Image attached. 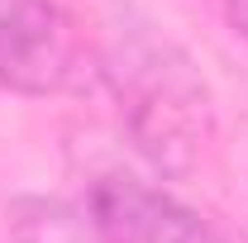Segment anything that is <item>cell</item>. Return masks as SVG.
Here are the masks:
<instances>
[{
  "label": "cell",
  "mask_w": 248,
  "mask_h": 243,
  "mask_svg": "<svg viewBox=\"0 0 248 243\" xmlns=\"http://www.w3.org/2000/svg\"><path fill=\"white\" fill-rule=\"evenodd\" d=\"M95 76L115 95L129 143L162 177H186L215 143V95L177 38L120 10L100 24Z\"/></svg>",
  "instance_id": "obj_1"
},
{
  "label": "cell",
  "mask_w": 248,
  "mask_h": 243,
  "mask_svg": "<svg viewBox=\"0 0 248 243\" xmlns=\"http://www.w3.org/2000/svg\"><path fill=\"white\" fill-rule=\"evenodd\" d=\"M91 81L95 53L58 0H0V91L67 95Z\"/></svg>",
  "instance_id": "obj_2"
},
{
  "label": "cell",
  "mask_w": 248,
  "mask_h": 243,
  "mask_svg": "<svg viewBox=\"0 0 248 243\" xmlns=\"http://www.w3.org/2000/svg\"><path fill=\"white\" fill-rule=\"evenodd\" d=\"M86 210L105 243H229L205 214L182 205L162 186L124 172L95 177L86 191Z\"/></svg>",
  "instance_id": "obj_3"
},
{
  "label": "cell",
  "mask_w": 248,
  "mask_h": 243,
  "mask_svg": "<svg viewBox=\"0 0 248 243\" xmlns=\"http://www.w3.org/2000/svg\"><path fill=\"white\" fill-rule=\"evenodd\" d=\"M5 229H10V243H105L91 210H77V205L48 200V196L15 200Z\"/></svg>",
  "instance_id": "obj_4"
},
{
  "label": "cell",
  "mask_w": 248,
  "mask_h": 243,
  "mask_svg": "<svg viewBox=\"0 0 248 243\" xmlns=\"http://www.w3.org/2000/svg\"><path fill=\"white\" fill-rule=\"evenodd\" d=\"M219 15H224V24L248 43V0H219Z\"/></svg>",
  "instance_id": "obj_5"
}]
</instances>
